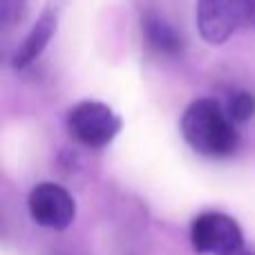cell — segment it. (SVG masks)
<instances>
[{
	"mask_svg": "<svg viewBox=\"0 0 255 255\" xmlns=\"http://www.w3.org/2000/svg\"><path fill=\"white\" fill-rule=\"evenodd\" d=\"M27 208H29V215L36 224L52 231L67 229L76 217L74 197L67 193V188L52 184V181H43V184L31 188Z\"/></svg>",
	"mask_w": 255,
	"mask_h": 255,
	"instance_id": "cell-4",
	"label": "cell"
},
{
	"mask_svg": "<svg viewBox=\"0 0 255 255\" xmlns=\"http://www.w3.org/2000/svg\"><path fill=\"white\" fill-rule=\"evenodd\" d=\"M190 242L197 253L226 255L244 247V235L240 224L224 213H202L190 224Z\"/></svg>",
	"mask_w": 255,
	"mask_h": 255,
	"instance_id": "cell-3",
	"label": "cell"
},
{
	"mask_svg": "<svg viewBox=\"0 0 255 255\" xmlns=\"http://www.w3.org/2000/svg\"><path fill=\"white\" fill-rule=\"evenodd\" d=\"M54 31H56V13L47 9V11L40 13V18L34 22V27H31L29 34H27V38L22 40V45L16 49L13 61H11L13 67H16V70L29 67L31 63L43 54V49L47 47V43L52 40Z\"/></svg>",
	"mask_w": 255,
	"mask_h": 255,
	"instance_id": "cell-6",
	"label": "cell"
},
{
	"mask_svg": "<svg viewBox=\"0 0 255 255\" xmlns=\"http://www.w3.org/2000/svg\"><path fill=\"white\" fill-rule=\"evenodd\" d=\"M226 115L235 126H242L255 117V97L251 92H235L229 101Z\"/></svg>",
	"mask_w": 255,
	"mask_h": 255,
	"instance_id": "cell-8",
	"label": "cell"
},
{
	"mask_svg": "<svg viewBox=\"0 0 255 255\" xmlns=\"http://www.w3.org/2000/svg\"><path fill=\"white\" fill-rule=\"evenodd\" d=\"M72 136L88 148H106L124 128V121L101 101H81L67 115Z\"/></svg>",
	"mask_w": 255,
	"mask_h": 255,
	"instance_id": "cell-2",
	"label": "cell"
},
{
	"mask_svg": "<svg viewBox=\"0 0 255 255\" xmlns=\"http://www.w3.org/2000/svg\"><path fill=\"white\" fill-rule=\"evenodd\" d=\"M242 29H255V0H238Z\"/></svg>",
	"mask_w": 255,
	"mask_h": 255,
	"instance_id": "cell-10",
	"label": "cell"
},
{
	"mask_svg": "<svg viewBox=\"0 0 255 255\" xmlns=\"http://www.w3.org/2000/svg\"><path fill=\"white\" fill-rule=\"evenodd\" d=\"M181 134L195 152L204 157H229L238 148V130L213 99H197L184 110Z\"/></svg>",
	"mask_w": 255,
	"mask_h": 255,
	"instance_id": "cell-1",
	"label": "cell"
},
{
	"mask_svg": "<svg viewBox=\"0 0 255 255\" xmlns=\"http://www.w3.org/2000/svg\"><path fill=\"white\" fill-rule=\"evenodd\" d=\"M25 0H0V22L2 27H9L22 16Z\"/></svg>",
	"mask_w": 255,
	"mask_h": 255,
	"instance_id": "cell-9",
	"label": "cell"
},
{
	"mask_svg": "<svg viewBox=\"0 0 255 255\" xmlns=\"http://www.w3.org/2000/svg\"><path fill=\"white\" fill-rule=\"evenodd\" d=\"M197 29L208 45H222L242 29L238 0H199Z\"/></svg>",
	"mask_w": 255,
	"mask_h": 255,
	"instance_id": "cell-5",
	"label": "cell"
},
{
	"mask_svg": "<svg viewBox=\"0 0 255 255\" xmlns=\"http://www.w3.org/2000/svg\"><path fill=\"white\" fill-rule=\"evenodd\" d=\"M143 29L148 40L159 49V52H168V54H175L181 49V36L177 34L175 27H170L163 18L157 16H148L143 22Z\"/></svg>",
	"mask_w": 255,
	"mask_h": 255,
	"instance_id": "cell-7",
	"label": "cell"
},
{
	"mask_svg": "<svg viewBox=\"0 0 255 255\" xmlns=\"http://www.w3.org/2000/svg\"><path fill=\"white\" fill-rule=\"evenodd\" d=\"M226 255H255V253H251V251H247V249H235V251H231V253H226Z\"/></svg>",
	"mask_w": 255,
	"mask_h": 255,
	"instance_id": "cell-11",
	"label": "cell"
}]
</instances>
